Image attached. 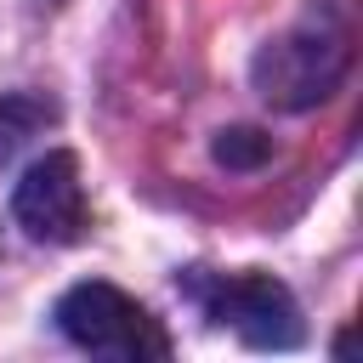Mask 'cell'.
I'll return each instance as SVG.
<instances>
[{"label": "cell", "instance_id": "1", "mask_svg": "<svg viewBox=\"0 0 363 363\" xmlns=\"http://www.w3.org/2000/svg\"><path fill=\"white\" fill-rule=\"evenodd\" d=\"M340 68H346V28L335 23L329 6H312L301 28H289L255 57V85L278 108H312L329 96Z\"/></svg>", "mask_w": 363, "mask_h": 363}, {"label": "cell", "instance_id": "2", "mask_svg": "<svg viewBox=\"0 0 363 363\" xmlns=\"http://www.w3.org/2000/svg\"><path fill=\"white\" fill-rule=\"evenodd\" d=\"M57 329L79 346V352H96V357H125V363H142V357H164L170 340L164 329L147 318V306H136L125 289L113 284H74L62 301H57Z\"/></svg>", "mask_w": 363, "mask_h": 363}, {"label": "cell", "instance_id": "3", "mask_svg": "<svg viewBox=\"0 0 363 363\" xmlns=\"http://www.w3.org/2000/svg\"><path fill=\"white\" fill-rule=\"evenodd\" d=\"M193 289H199L204 312L221 318V323H233L250 346H272V352H284V346L301 340L295 295H289L278 278H267V272H233V278L193 284Z\"/></svg>", "mask_w": 363, "mask_h": 363}, {"label": "cell", "instance_id": "4", "mask_svg": "<svg viewBox=\"0 0 363 363\" xmlns=\"http://www.w3.org/2000/svg\"><path fill=\"white\" fill-rule=\"evenodd\" d=\"M11 210H17V221H23L28 238H40V244H74L79 227H85L79 159H74L68 147L40 153V159L23 170V182H17V193H11Z\"/></svg>", "mask_w": 363, "mask_h": 363}, {"label": "cell", "instance_id": "5", "mask_svg": "<svg viewBox=\"0 0 363 363\" xmlns=\"http://www.w3.org/2000/svg\"><path fill=\"white\" fill-rule=\"evenodd\" d=\"M267 159H272V136H261L255 125H227L216 136V164H227V170H255Z\"/></svg>", "mask_w": 363, "mask_h": 363}]
</instances>
